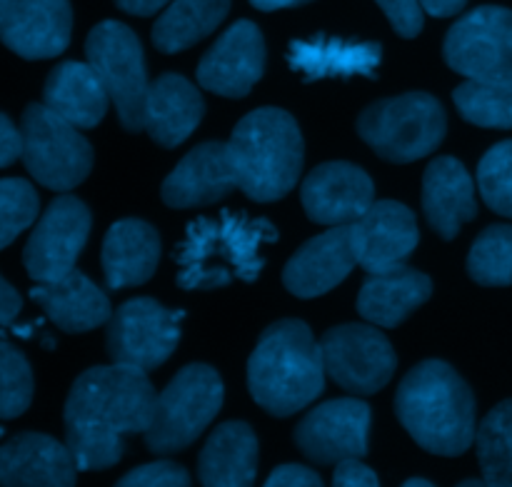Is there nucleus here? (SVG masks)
Listing matches in <instances>:
<instances>
[{"instance_id": "37", "label": "nucleus", "mask_w": 512, "mask_h": 487, "mask_svg": "<svg viewBox=\"0 0 512 487\" xmlns=\"http://www.w3.org/2000/svg\"><path fill=\"white\" fill-rule=\"evenodd\" d=\"M115 487H193L190 475L183 465L158 460V463L140 465L118 480Z\"/></svg>"}, {"instance_id": "33", "label": "nucleus", "mask_w": 512, "mask_h": 487, "mask_svg": "<svg viewBox=\"0 0 512 487\" xmlns=\"http://www.w3.org/2000/svg\"><path fill=\"white\" fill-rule=\"evenodd\" d=\"M468 273L478 285H512V225H490L475 238L468 255Z\"/></svg>"}, {"instance_id": "18", "label": "nucleus", "mask_w": 512, "mask_h": 487, "mask_svg": "<svg viewBox=\"0 0 512 487\" xmlns=\"http://www.w3.org/2000/svg\"><path fill=\"white\" fill-rule=\"evenodd\" d=\"M305 215L318 225H350L375 203L370 175L353 163H323L300 188Z\"/></svg>"}, {"instance_id": "23", "label": "nucleus", "mask_w": 512, "mask_h": 487, "mask_svg": "<svg viewBox=\"0 0 512 487\" xmlns=\"http://www.w3.org/2000/svg\"><path fill=\"white\" fill-rule=\"evenodd\" d=\"M423 213L430 228L445 240H453L478 215L473 178L460 160L445 155L428 165L423 175Z\"/></svg>"}, {"instance_id": "26", "label": "nucleus", "mask_w": 512, "mask_h": 487, "mask_svg": "<svg viewBox=\"0 0 512 487\" xmlns=\"http://www.w3.org/2000/svg\"><path fill=\"white\" fill-rule=\"evenodd\" d=\"M160 258V238L145 220H118L103 240L105 283L113 290L143 285L153 278Z\"/></svg>"}, {"instance_id": "40", "label": "nucleus", "mask_w": 512, "mask_h": 487, "mask_svg": "<svg viewBox=\"0 0 512 487\" xmlns=\"http://www.w3.org/2000/svg\"><path fill=\"white\" fill-rule=\"evenodd\" d=\"M333 487H380V480L360 460H345L335 465Z\"/></svg>"}, {"instance_id": "1", "label": "nucleus", "mask_w": 512, "mask_h": 487, "mask_svg": "<svg viewBox=\"0 0 512 487\" xmlns=\"http://www.w3.org/2000/svg\"><path fill=\"white\" fill-rule=\"evenodd\" d=\"M155 390L148 373L128 365L90 368L65 400V445L80 473L108 470L123 458L125 435L143 433L153 423Z\"/></svg>"}, {"instance_id": "28", "label": "nucleus", "mask_w": 512, "mask_h": 487, "mask_svg": "<svg viewBox=\"0 0 512 487\" xmlns=\"http://www.w3.org/2000/svg\"><path fill=\"white\" fill-rule=\"evenodd\" d=\"M433 295V283L425 273L398 268L393 273L370 275L358 295V313L378 328H398Z\"/></svg>"}, {"instance_id": "42", "label": "nucleus", "mask_w": 512, "mask_h": 487, "mask_svg": "<svg viewBox=\"0 0 512 487\" xmlns=\"http://www.w3.org/2000/svg\"><path fill=\"white\" fill-rule=\"evenodd\" d=\"M23 300H20L18 290L0 275V325H10L18 318Z\"/></svg>"}, {"instance_id": "12", "label": "nucleus", "mask_w": 512, "mask_h": 487, "mask_svg": "<svg viewBox=\"0 0 512 487\" xmlns=\"http://www.w3.org/2000/svg\"><path fill=\"white\" fill-rule=\"evenodd\" d=\"M325 375L353 395H373L390 383L398 358L390 340L373 325H338L320 340Z\"/></svg>"}, {"instance_id": "47", "label": "nucleus", "mask_w": 512, "mask_h": 487, "mask_svg": "<svg viewBox=\"0 0 512 487\" xmlns=\"http://www.w3.org/2000/svg\"><path fill=\"white\" fill-rule=\"evenodd\" d=\"M458 487H490L485 480H463Z\"/></svg>"}, {"instance_id": "16", "label": "nucleus", "mask_w": 512, "mask_h": 487, "mask_svg": "<svg viewBox=\"0 0 512 487\" xmlns=\"http://www.w3.org/2000/svg\"><path fill=\"white\" fill-rule=\"evenodd\" d=\"M263 70V33L250 20H238L203 55L198 65V83L225 98H245L263 78Z\"/></svg>"}, {"instance_id": "4", "label": "nucleus", "mask_w": 512, "mask_h": 487, "mask_svg": "<svg viewBox=\"0 0 512 487\" xmlns=\"http://www.w3.org/2000/svg\"><path fill=\"white\" fill-rule=\"evenodd\" d=\"M248 388L255 403L275 418H288L318 400L325 363L303 320H278L260 335L248 363Z\"/></svg>"}, {"instance_id": "31", "label": "nucleus", "mask_w": 512, "mask_h": 487, "mask_svg": "<svg viewBox=\"0 0 512 487\" xmlns=\"http://www.w3.org/2000/svg\"><path fill=\"white\" fill-rule=\"evenodd\" d=\"M480 470L490 487H512V400L495 405L475 435Z\"/></svg>"}, {"instance_id": "11", "label": "nucleus", "mask_w": 512, "mask_h": 487, "mask_svg": "<svg viewBox=\"0 0 512 487\" xmlns=\"http://www.w3.org/2000/svg\"><path fill=\"white\" fill-rule=\"evenodd\" d=\"M445 63L468 80H512V10L483 5L445 35Z\"/></svg>"}, {"instance_id": "44", "label": "nucleus", "mask_w": 512, "mask_h": 487, "mask_svg": "<svg viewBox=\"0 0 512 487\" xmlns=\"http://www.w3.org/2000/svg\"><path fill=\"white\" fill-rule=\"evenodd\" d=\"M170 3L173 0H115V5L130 15H153Z\"/></svg>"}, {"instance_id": "38", "label": "nucleus", "mask_w": 512, "mask_h": 487, "mask_svg": "<svg viewBox=\"0 0 512 487\" xmlns=\"http://www.w3.org/2000/svg\"><path fill=\"white\" fill-rule=\"evenodd\" d=\"M375 3L388 15L395 33H400L403 38H415L423 30V8L418 5V0H375Z\"/></svg>"}, {"instance_id": "7", "label": "nucleus", "mask_w": 512, "mask_h": 487, "mask_svg": "<svg viewBox=\"0 0 512 487\" xmlns=\"http://www.w3.org/2000/svg\"><path fill=\"white\" fill-rule=\"evenodd\" d=\"M223 408V380L210 365H185L155 398L145 445L155 455H173L193 445Z\"/></svg>"}, {"instance_id": "21", "label": "nucleus", "mask_w": 512, "mask_h": 487, "mask_svg": "<svg viewBox=\"0 0 512 487\" xmlns=\"http://www.w3.org/2000/svg\"><path fill=\"white\" fill-rule=\"evenodd\" d=\"M238 188L228 143H203L190 150L165 178L163 195L170 208H198L223 200Z\"/></svg>"}, {"instance_id": "8", "label": "nucleus", "mask_w": 512, "mask_h": 487, "mask_svg": "<svg viewBox=\"0 0 512 487\" xmlns=\"http://www.w3.org/2000/svg\"><path fill=\"white\" fill-rule=\"evenodd\" d=\"M23 133V163L28 173L48 190L68 193L88 178L93 168V148L45 103H33L20 118Z\"/></svg>"}, {"instance_id": "13", "label": "nucleus", "mask_w": 512, "mask_h": 487, "mask_svg": "<svg viewBox=\"0 0 512 487\" xmlns=\"http://www.w3.org/2000/svg\"><path fill=\"white\" fill-rule=\"evenodd\" d=\"M90 235V210L73 195H60L30 233L23 263L35 283H53L75 270Z\"/></svg>"}, {"instance_id": "34", "label": "nucleus", "mask_w": 512, "mask_h": 487, "mask_svg": "<svg viewBox=\"0 0 512 487\" xmlns=\"http://www.w3.org/2000/svg\"><path fill=\"white\" fill-rule=\"evenodd\" d=\"M33 400V370L28 358L0 340V420L20 418Z\"/></svg>"}, {"instance_id": "45", "label": "nucleus", "mask_w": 512, "mask_h": 487, "mask_svg": "<svg viewBox=\"0 0 512 487\" xmlns=\"http://www.w3.org/2000/svg\"><path fill=\"white\" fill-rule=\"evenodd\" d=\"M258 10H280V8H293V5L310 3V0H250Z\"/></svg>"}, {"instance_id": "3", "label": "nucleus", "mask_w": 512, "mask_h": 487, "mask_svg": "<svg viewBox=\"0 0 512 487\" xmlns=\"http://www.w3.org/2000/svg\"><path fill=\"white\" fill-rule=\"evenodd\" d=\"M278 238L265 218L243 213H220L200 218L175 248L178 285L183 290H210L243 280L253 283L263 270V248Z\"/></svg>"}, {"instance_id": "17", "label": "nucleus", "mask_w": 512, "mask_h": 487, "mask_svg": "<svg viewBox=\"0 0 512 487\" xmlns=\"http://www.w3.org/2000/svg\"><path fill=\"white\" fill-rule=\"evenodd\" d=\"M70 0H5L0 10V40L25 60H45L70 43Z\"/></svg>"}, {"instance_id": "25", "label": "nucleus", "mask_w": 512, "mask_h": 487, "mask_svg": "<svg viewBox=\"0 0 512 487\" xmlns=\"http://www.w3.org/2000/svg\"><path fill=\"white\" fill-rule=\"evenodd\" d=\"M258 438L240 420L218 425L205 440L198 458V478L203 487H253L258 475Z\"/></svg>"}, {"instance_id": "41", "label": "nucleus", "mask_w": 512, "mask_h": 487, "mask_svg": "<svg viewBox=\"0 0 512 487\" xmlns=\"http://www.w3.org/2000/svg\"><path fill=\"white\" fill-rule=\"evenodd\" d=\"M23 155V133L18 125L0 113V168H8Z\"/></svg>"}, {"instance_id": "9", "label": "nucleus", "mask_w": 512, "mask_h": 487, "mask_svg": "<svg viewBox=\"0 0 512 487\" xmlns=\"http://www.w3.org/2000/svg\"><path fill=\"white\" fill-rule=\"evenodd\" d=\"M85 55L88 65L108 90L110 103L118 110L123 128L130 133L143 130L145 95L150 83L138 35L118 20H103L90 30L85 40Z\"/></svg>"}, {"instance_id": "6", "label": "nucleus", "mask_w": 512, "mask_h": 487, "mask_svg": "<svg viewBox=\"0 0 512 487\" xmlns=\"http://www.w3.org/2000/svg\"><path fill=\"white\" fill-rule=\"evenodd\" d=\"M448 118L433 95L405 93L368 105L358 118V133L380 158L413 163L433 153L445 138Z\"/></svg>"}, {"instance_id": "2", "label": "nucleus", "mask_w": 512, "mask_h": 487, "mask_svg": "<svg viewBox=\"0 0 512 487\" xmlns=\"http://www.w3.org/2000/svg\"><path fill=\"white\" fill-rule=\"evenodd\" d=\"M395 413L428 453L458 458L475 445V395L443 360H425L405 375L395 393Z\"/></svg>"}, {"instance_id": "15", "label": "nucleus", "mask_w": 512, "mask_h": 487, "mask_svg": "<svg viewBox=\"0 0 512 487\" xmlns=\"http://www.w3.org/2000/svg\"><path fill=\"white\" fill-rule=\"evenodd\" d=\"M420 243L413 210L395 200L373 203L355 223H350V245L355 263L370 275L405 268Z\"/></svg>"}, {"instance_id": "10", "label": "nucleus", "mask_w": 512, "mask_h": 487, "mask_svg": "<svg viewBox=\"0 0 512 487\" xmlns=\"http://www.w3.org/2000/svg\"><path fill=\"white\" fill-rule=\"evenodd\" d=\"M183 313L168 310L153 298H133L108 320V355L115 365L150 373L175 353Z\"/></svg>"}, {"instance_id": "5", "label": "nucleus", "mask_w": 512, "mask_h": 487, "mask_svg": "<svg viewBox=\"0 0 512 487\" xmlns=\"http://www.w3.org/2000/svg\"><path fill=\"white\" fill-rule=\"evenodd\" d=\"M228 153L238 188L255 203H273L298 185L303 135L290 113L260 108L235 125Z\"/></svg>"}, {"instance_id": "29", "label": "nucleus", "mask_w": 512, "mask_h": 487, "mask_svg": "<svg viewBox=\"0 0 512 487\" xmlns=\"http://www.w3.org/2000/svg\"><path fill=\"white\" fill-rule=\"evenodd\" d=\"M383 50L378 43H353V40L325 38L293 40L288 60L293 70L303 73L308 80L315 78H350V75L378 73Z\"/></svg>"}, {"instance_id": "43", "label": "nucleus", "mask_w": 512, "mask_h": 487, "mask_svg": "<svg viewBox=\"0 0 512 487\" xmlns=\"http://www.w3.org/2000/svg\"><path fill=\"white\" fill-rule=\"evenodd\" d=\"M468 0H418L423 13L435 15V18H450V15L460 13Z\"/></svg>"}, {"instance_id": "24", "label": "nucleus", "mask_w": 512, "mask_h": 487, "mask_svg": "<svg viewBox=\"0 0 512 487\" xmlns=\"http://www.w3.org/2000/svg\"><path fill=\"white\" fill-rule=\"evenodd\" d=\"M30 298L65 333H88L113 318L108 295L80 270H70L53 283H38Z\"/></svg>"}, {"instance_id": "14", "label": "nucleus", "mask_w": 512, "mask_h": 487, "mask_svg": "<svg viewBox=\"0 0 512 487\" xmlns=\"http://www.w3.org/2000/svg\"><path fill=\"white\" fill-rule=\"evenodd\" d=\"M370 405L363 400H328L310 410L295 428V445L318 465L363 460L368 455Z\"/></svg>"}, {"instance_id": "22", "label": "nucleus", "mask_w": 512, "mask_h": 487, "mask_svg": "<svg viewBox=\"0 0 512 487\" xmlns=\"http://www.w3.org/2000/svg\"><path fill=\"white\" fill-rule=\"evenodd\" d=\"M205 103L190 80L178 73H165L153 80L145 95L143 130L163 148H178L193 135L203 120Z\"/></svg>"}, {"instance_id": "19", "label": "nucleus", "mask_w": 512, "mask_h": 487, "mask_svg": "<svg viewBox=\"0 0 512 487\" xmlns=\"http://www.w3.org/2000/svg\"><path fill=\"white\" fill-rule=\"evenodd\" d=\"M73 453L43 433H20L0 445V487H75Z\"/></svg>"}, {"instance_id": "39", "label": "nucleus", "mask_w": 512, "mask_h": 487, "mask_svg": "<svg viewBox=\"0 0 512 487\" xmlns=\"http://www.w3.org/2000/svg\"><path fill=\"white\" fill-rule=\"evenodd\" d=\"M263 487H323V480L305 465H280L270 473Z\"/></svg>"}, {"instance_id": "35", "label": "nucleus", "mask_w": 512, "mask_h": 487, "mask_svg": "<svg viewBox=\"0 0 512 487\" xmlns=\"http://www.w3.org/2000/svg\"><path fill=\"white\" fill-rule=\"evenodd\" d=\"M40 200L33 185L23 178L0 180V250L8 248L38 218Z\"/></svg>"}, {"instance_id": "36", "label": "nucleus", "mask_w": 512, "mask_h": 487, "mask_svg": "<svg viewBox=\"0 0 512 487\" xmlns=\"http://www.w3.org/2000/svg\"><path fill=\"white\" fill-rule=\"evenodd\" d=\"M480 195L495 213L512 218V140L498 143L478 165Z\"/></svg>"}, {"instance_id": "48", "label": "nucleus", "mask_w": 512, "mask_h": 487, "mask_svg": "<svg viewBox=\"0 0 512 487\" xmlns=\"http://www.w3.org/2000/svg\"><path fill=\"white\" fill-rule=\"evenodd\" d=\"M3 3H5V0H0V10H3Z\"/></svg>"}, {"instance_id": "32", "label": "nucleus", "mask_w": 512, "mask_h": 487, "mask_svg": "<svg viewBox=\"0 0 512 487\" xmlns=\"http://www.w3.org/2000/svg\"><path fill=\"white\" fill-rule=\"evenodd\" d=\"M460 115L480 128H512V80H468L453 93Z\"/></svg>"}, {"instance_id": "46", "label": "nucleus", "mask_w": 512, "mask_h": 487, "mask_svg": "<svg viewBox=\"0 0 512 487\" xmlns=\"http://www.w3.org/2000/svg\"><path fill=\"white\" fill-rule=\"evenodd\" d=\"M403 487H435V485L428 483V480H423V478H413V480H408Z\"/></svg>"}, {"instance_id": "30", "label": "nucleus", "mask_w": 512, "mask_h": 487, "mask_svg": "<svg viewBox=\"0 0 512 487\" xmlns=\"http://www.w3.org/2000/svg\"><path fill=\"white\" fill-rule=\"evenodd\" d=\"M230 0H173L153 25V45L160 53H180L225 20Z\"/></svg>"}, {"instance_id": "27", "label": "nucleus", "mask_w": 512, "mask_h": 487, "mask_svg": "<svg viewBox=\"0 0 512 487\" xmlns=\"http://www.w3.org/2000/svg\"><path fill=\"white\" fill-rule=\"evenodd\" d=\"M43 103L75 128H95L105 118L110 95L88 63H60L50 70L43 88Z\"/></svg>"}, {"instance_id": "20", "label": "nucleus", "mask_w": 512, "mask_h": 487, "mask_svg": "<svg viewBox=\"0 0 512 487\" xmlns=\"http://www.w3.org/2000/svg\"><path fill=\"white\" fill-rule=\"evenodd\" d=\"M350 225H335L308 240L283 270V283L298 298H318L343 283L355 268Z\"/></svg>"}]
</instances>
